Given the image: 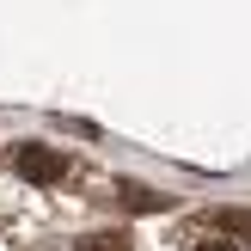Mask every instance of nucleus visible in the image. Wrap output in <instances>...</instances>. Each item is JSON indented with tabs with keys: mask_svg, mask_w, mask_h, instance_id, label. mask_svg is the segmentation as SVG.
<instances>
[{
	"mask_svg": "<svg viewBox=\"0 0 251 251\" xmlns=\"http://www.w3.org/2000/svg\"><path fill=\"white\" fill-rule=\"evenodd\" d=\"M12 172L31 178V184H74V166L55 153V147H43V141H19L12 147Z\"/></svg>",
	"mask_w": 251,
	"mask_h": 251,
	"instance_id": "f257e3e1",
	"label": "nucleus"
},
{
	"mask_svg": "<svg viewBox=\"0 0 251 251\" xmlns=\"http://www.w3.org/2000/svg\"><path fill=\"white\" fill-rule=\"evenodd\" d=\"M117 202L129 208V215H166L172 196L153 190V184H141V178H117Z\"/></svg>",
	"mask_w": 251,
	"mask_h": 251,
	"instance_id": "f03ea898",
	"label": "nucleus"
},
{
	"mask_svg": "<svg viewBox=\"0 0 251 251\" xmlns=\"http://www.w3.org/2000/svg\"><path fill=\"white\" fill-rule=\"evenodd\" d=\"M202 227H221V233H251V215H245V208H215V215H202Z\"/></svg>",
	"mask_w": 251,
	"mask_h": 251,
	"instance_id": "7ed1b4c3",
	"label": "nucleus"
},
{
	"mask_svg": "<svg viewBox=\"0 0 251 251\" xmlns=\"http://www.w3.org/2000/svg\"><path fill=\"white\" fill-rule=\"evenodd\" d=\"M80 251H129V233L123 227H104V233H86Z\"/></svg>",
	"mask_w": 251,
	"mask_h": 251,
	"instance_id": "20e7f679",
	"label": "nucleus"
},
{
	"mask_svg": "<svg viewBox=\"0 0 251 251\" xmlns=\"http://www.w3.org/2000/svg\"><path fill=\"white\" fill-rule=\"evenodd\" d=\"M196 251H233V245H221V239H208V245H196Z\"/></svg>",
	"mask_w": 251,
	"mask_h": 251,
	"instance_id": "39448f33",
	"label": "nucleus"
}]
</instances>
